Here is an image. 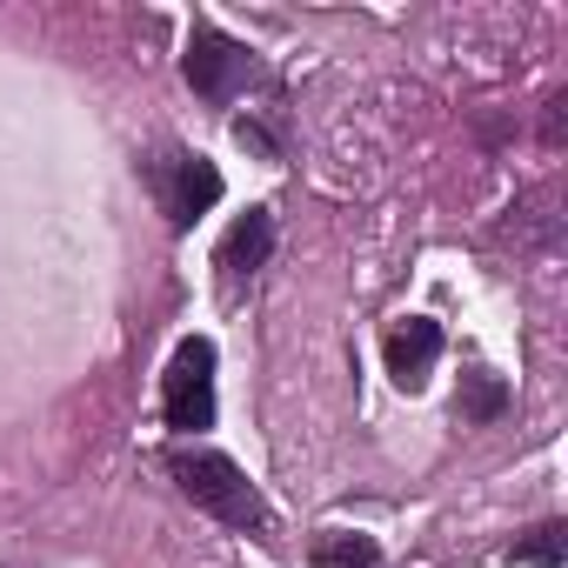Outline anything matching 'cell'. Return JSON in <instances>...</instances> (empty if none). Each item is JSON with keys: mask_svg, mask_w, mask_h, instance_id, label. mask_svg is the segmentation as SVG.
Listing matches in <instances>:
<instances>
[{"mask_svg": "<svg viewBox=\"0 0 568 568\" xmlns=\"http://www.w3.org/2000/svg\"><path fill=\"white\" fill-rule=\"evenodd\" d=\"M168 468H174L181 495L194 508H207L214 521H227V528H267V501L254 495V481L227 455H214V448H174Z\"/></svg>", "mask_w": 568, "mask_h": 568, "instance_id": "obj_1", "label": "cell"}, {"mask_svg": "<svg viewBox=\"0 0 568 568\" xmlns=\"http://www.w3.org/2000/svg\"><path fill=\"white\" fill-rule=\"evenodd\" d=\"M161 408H168V428L174 435H201L214 428V342L207 335H187L161 375Z\"/></svg>", "mask_w": 568, "mask_h": 568, "instance_id": "obj_2", "label": "cell"}, {"mask_svg": "<svg viewBox=\"0 0 568 568\" xmlns=\"http://www.w3.org/2000/svg\"><path fill=\"white\" fill-rule=\"evenodd\" d=\"M181 74H187V88H194V94L221 101V94H234V81L247 74V54H241L227 34L194 28V34H187V54H181Z\"/></svg>", "mask_w": 568, "mask_h": 568, "instance_id": "obj_3", "label": "cell"}, {"mask_svg": "<svg viewBox=\"0 0 568 568\" xmlns=\"http://www.w3.org/2000/svg\"><path fill=\"white\" fill-rule=\"evenodd\" d=\"M435 355H442V328L428 322V315H408L395 335H388V375H395V388H422L428 382V368H435Z\"/></svg>", "mask_w": 568, "mask_h": 568, "instance_id": "obj_4", "label": "cell"}, {"mask_svg": "<svg viewBox=\"0 0 568 568\" xmlns=\"http://www.w3.org/2000/svg\"><path fill=\"white\" fill-rule=\"evenodd\" d=\"M161 194H168V214H174V227H194V221H201V214L221 201V168L194 154V161H181V168H174V187H161Z\"/></svg>", "mask_w": 568, "mask_h": 568, "instance_id": "obj_5", "label": "cell"}, {"mask_svg": "<svg viewBox=\"0 0 568 568\" xmlns=\"http://www.w3.org/2000/svg\"><path fill=\"white\" fill-rule=\"evenodd\" d=\"M267 247H274V214H267V207H247V214L227 227V241H221V267H227V274H254V267L267 261Z\"/></svg>", "mask_w": 568, "mask_h": 568, "instance_id": "obj_6", "label": "cell"}, {"mask_svg": "<svg viewBox=\"0 0 568 568\" xmlns=\"http://www.w3.org/2000/svg\"><path fill=\"white\" fill-rule=\"evenodd\" d=\"M315 561H322V568H375V541H368V535H328V541L315 548Z\"/></svg>", "mask_w": 568, "mask_h": 568, "instance_id": "obj_7", "label": "cell"}, {"mask_svg": "<svg viewBox=\"0 0 568 568\" xmlns=\"http://www.w3.org/2000/svg\"><path fill=\"white\" fill-rule=\"evenodd\" d=\"M495 408H501V382H495V375H468V395H462V415H468V422H488Z\"/></svg>", "mask_w": 568, "mask_h": 568, "instance_id": "obj_8", "label": "cell"}, {"mask_svg": "<svg viewBox=\"0 0 568 568\" xmlns=\"http://www.w3.org/2000/svg\"><path fill=\"white\" fill-rule=\"evenodd\" d=\"M515 561H528V568H555V561H561V528H535L528 541H515Z\"/></svg>", "mask_w": 568, "mask_h": 568, "instance_id": "obj_9", "label": "cell"}, {"mask_svg": "<svg viewBox=\"0 0 568 568\" xmlns=\"http://www.w3.org/2000/svg\"><path fill=\"white\" fill-rule=\"evenodd\" d=\"M234 141H241V148H254V154H274V148H267V134H261L254 121H234Z\"/></svg>", "mask_w": 568, "mask_h": 568, "instance_id": "obj_10", "label": "cell"}]
</instances>
